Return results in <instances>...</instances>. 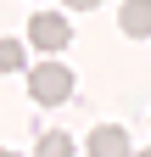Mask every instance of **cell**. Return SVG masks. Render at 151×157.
I'll return each instance as SVG.
<instances>
[{
	"label": "cell",
	"instance_id": "1",
	"mask_svg": "<svg viewBox=\"0 0 151 157\" xmlns=\"http://www.w3.org/2000/svg\"><path fill=\"white\" fill-rule=\"evenodd\" d=\"M28 95H34L39 107H62V101H73V67L56 62V56L34 62V67H28Z\"/></svg>",
	"mask_w": 151,
	"mask_h": 157
},
{
	"label": "cell",
	"instance_id": "2",
	"mask_svg": "<svg viewBox=\"0 0 151 157\" xmlns=\"http://www.w3.org/2000/svg\"><path fill=\"white\" fill-rule=\"evenodd\" d=\"M67 39H73V28H67V17L62 11H34L28 17V45L34 51H67Z\"/></svg>",
	"mask_w": 151,
	"mask_h": 157
},
{
	"label": "cell",
	"instance_id": "3",
	"mask_svg": "<svg viewBox=\"0 0 151 157\" xmlns=\"http://www.w3.org/2000/svg\"><path fill=\"white\" fill-rule=\"evenodd\" d=\"M90 157H134V146H129V129H118V124L90 129Z\"/></svg>",
	"mask_w": 151,
	"mask_h": 157
},
{
	"label": "cell",
	"instance_id": "4",
	"mask_svg": "<svg viewBox=\"0 0 151 157\" xmlns=\"http://www.w3.org/2000/svg\"><path fill=\"white\" fill-rule=\"evenodd\" d=\"M118 28H123L129 39H145V34H151V0H123Z\"/></svg>",
	"mask_w": 151,
	"mask_h": 157
},
{
	"label": "cell",
	"instance_id": "5",
	"mask_svg": "<svg viewBox=\"0 0 151 157\" xmlns=\"http://www.w3.org/2000/svg\"><path fill=\"white\" fill-rule=\"evenodd\" d=\"M34 157H79V140H73V135H62V129H50V135H39Z\"/></svg>",
	"mask_w": 151,
	"mask_h": 157
},
{
	"label": "cell",
	"instance_id": "6",
	"mask_svg": "<svg viewBox=\"0 0 151 157\" xmlns=\"http://www.w3.org/2000/svg\"><path fill=\"white\" fill-rule=\"evenodd\" d=\"M0 73H28V45L23 39H0Z\"/></svg>",
	"mask_w": 151,
	"mask_h": 157
},
{
	"label": "cell",
	"instance_id": "7",
	"mask_svg": "<svg viewBox=\"0 0 151 157\" xmlns=\"http://www.w3.org/2000/svg\"><path fill=\"white\" fill-rule=\"evenodd\" d=\"M62 6H73V11H90V6H101V0H62Z\"/></svg>",
	"mask_w": 151,
	"mask_h": 157
},
{
	"label": "cell",
	"instance_id": "8",
	"mask_svg": "<svg viewBox=\"0 0 151 157\" xmlns=\"http://www.w3.org/2000/svg\"><path fill=\"white\" fill-rule=\"evenodd\" d=\"M0 157H17V151H0Z\"/></svg>",
	"mask_w": 151,
	"mask_h": 157
},
{
	"label": "cell",
	"instance_id": "9",
	"mask_svg": "<svg viewBox=\"0 0 151 157\" xmlns=\"http://www.w3.org/2000/svg\"><path fill=\"white\" fill-rule=\"evenodd\" d=\"M140 157H151V146H145V151H140Z\"/></svg>",
	"mask_w": 151,
	"mask_h": 157
}]
</instances>
